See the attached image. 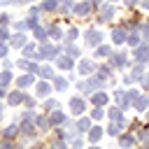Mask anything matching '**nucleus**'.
<instances>
[{"label":"nucleus","mask_w":149,"mask_h":149,"mask_svg":"<svg viewBox=\"0 0 149 149\" xmlns=\"http://www.w3.org/2000/svg\"><path fill=\"white\" fill-rule=\"evenodd\" d=\"M61 54V47H54V44H47V42H42V47H40V54L35 56V58H54V56H58Z\"/></svg>","instance_id":"1"},{"label":"nucleus","mask_w":149,"mask_h":149,"mask_svg":"<svg viewBox=\"0 0 149 149\" xmlns=\"http://www.w3.org/2000/svg\"><path fill=\"white\" fill-rule=\"evenodd\" d=\"M91 9H93V0H84V2H79V5L72 7V12H74L77 16H86Z\"/></svg>","instance_id":"2"},{"label":"nucleus","mask_w":149,"mask_h":149,"mask_svg":"<svg viewBox=\"0 0 149 149\" xmlns=\"http://www.w3.org/2000/svg\"><path fill=\"white\" fill-rule=\"evenodd\" d=\"M84 37H86V44H88V47H98V44L102 42V35H100L98 30H93V28H88Z\"/></svg>","instance_id":"3"},{"label":"nucleus","mask_w":149,"mask_h":149,"mask_svg":"<svg viewBox=\"0 0 149 149\" xmlns=\"http://www.w3.org/2000/svg\"><path fill=\"white\" fill-rule=\"evenodd\" d=\"M9 44H12L14 49H23V44H26V35H23V30H16V33L12 35Z\"/></svg>","instance_id":"4"},{"label":"nucleus","mask_w":149,"mask_h":149,"mask_svg":"<svg viewBox=\"0 0 149 149\" xmlns=\"http://www.w3.org/2000/svg\"><path fill=\"white\" fill-rule=\"evenodd\" d=\"M112 16H114V7L112 5H102L100 14H98V21H112Z\"/></svg>","instance_id":"5"},{"label":"nucleus","mask_w":149,"mask_h":149,"mask_svg":"<svg viewBox=\"0 0 149 149\" xmlns=\"http://www.w3.org/2000/svg\"><path fill=\"white\" fill-rule=\"evenodd\" d=\"M133 56H135V61H137V63L147 61V58H149V44H144V47H137Z\"/></svg>","instance_id":"6"},{"label":"nucleus","mask_w":149,"mask_h":149,"mask_svg":"<svg viewBox=\"0 0 149 149\" xmlns=\"http://www.w3.org/2000/svg\"><path fill=\"white\" fill-rule=\"evenodd\" d=\"M126 37H128V33H126L123 28H114V30H112V42L121 44V42H126Z\"/></svg>","instance_id":"7"},{"label":"nucleus","mask_w":149,"mask_h":149,"mask_svg":"<svg viewBox=\"0 0 149 149\" xmlns=\"http://www.w3.org/2000/svg\"><path fill=\"white\" fill-rule=\"evenodd\" d=\"M93 70H95V63H93V61H88V58H86V61H81V63H79V72H81V74H91Z\"/></svg>","instance_id":"8"},{"label":"nucleus","mask_w":149,"mask_h":149,"mask_svg":"<svg viewBox=\"0 0 149 149\" xmlns=\"http://www.w3.org/2000/svg\"><path fill=\"white\" fill-rule=\"evenodd\" d=\"M23 98H26V93H21V91H12V93L7 95L9 105H21V102H23Z\"/></svg>","instance_id":"9"},{"label":"nucleus","mask_w":149,"mask_h":149,"mask_svg":"<svg viewBox=\"0 0 149 149\" xmlns=\"http://www.w3.org/2000/svg\"><path fill=\"white\" fill-rule=\"evenodd\" d=\"M70 109H72L74 114H81V112H84V100H81V98H70Z\"/></svg>","instance_id":"10"},{"label":"nucleus","mask_w":149,"mask_h":149,"mask_svg":"<svg viewBox=\"0 0 149 149\" xmlns=\"http://www.w3.org/2000/svg\"><path fill=\"white\" fill-rule=\"evenodd\" d=\"M30 84H33V72L21 74V77L16 79V86H19V88H26V86H30Z\"/></svg>","instance_id":"11"},{"label":"nucleus","mask_w":149,"mask_h":149,"mask_svg":"<svg viewBox=\"0 0 149 149\" xmlns=\"http://www.w3.org/2000/svg\"><path fill=\"white\" fill-rule=\"evenodd\" d=\"M49 121H51V126H63V123H65V116H63V114L58 112V107H56V112H51Z\"/></svg>","instance_id":"12"},{"label":"nucleus","mask_w":149,"mask_h":149,"mask_svg":"<svg viewBox=\"0 0 149 149\" xmlns=\"http://www.w3.org/2000/svg\"><path fill=\"white\" fill-rule=\"evenodd\" d=\"M56 65H58L61 70H70V68H72V56H61V58L56 61Z\"/></svg>","instance_id":"13"},{"label":"nucleus","mask_w":149,"mask_h":149,"mask_svg":"<svg viewBox=\"0 0 149 149\" xmlns=\"http://www.w3.org/2000/svg\"><path fill=\"white\" fill-rule=\"evenodd\" d=\"M112 65H114V68H123V65H126V54H121V51L114 54V56H112Z\"/></svg>","instance_id":"14"},{"label":"nucleus","mask_w":149,"mask_h":149,"mask_svg":"<svg viewBox=\"0 0 149 149\" xmlns=\"http://www.w3.org/2000/svg\"><path fill=\"white\" fill-rule=\"evenodd\" d=\"M121 130H123V121H114V123H109V128H107L109 135H121Z\"/></svg>","instance_id":"15"},{"label":"nucleus","mask_w":149,"mask_h":149,"mask_svg":"<svg viewBox=\"0 0 149 149\" xmlns=\"http://www.w3.org/2000/svg\"><path fill=\"white\" fill-rule=\"evenodd\" d=\"M100 135H102V128H100V126L88 128V140H91V142H98V140H100Z\"/></svg>","instance_id":"16"},{"label":"nucleus","mask_w":149,"mask_h":149,"mask_svg":"<svg viewBox=\"0 0 149 149\" xmlns=\"http://www.w3.org/2000/svg\"><path fill=\"white\" fill-rule=\"evenodd\" d=\"M40 9H44V12H56V9H58V0H44Z\"/></svg>","instance_id":"17"},{"label":"nucleus","mask_w":149,"mask_h":149,"mask_svg":"<svg viewBox=\"0 0 149 149\" xmlns=\"http://www.w3.org/2000/svg\"><path fill=\"white\" fill-rule=\"evenodd\" d=\"M49 91H51V86H49L47 81H40V84H37V95H40V98L49 95Z\"/></svg>","instance_id":"18"},{"label":"nucleus","mask_w":149,"mask_h":149,"mask_svg":"<svg viewBox=\"0 0 149 149\" xmlns=\"http://www.w3.org/2000/svg\"><path fill=\"white\" fill-rule=\"evenodd\" d=\"M33 35H35V40H40V42H47V33H44V28H40V26L33 28Z\"/></svg>","instance_id":"19"},{"label":"nucleus","mask_w":149,"mask_h":149,"mask_svg":"<svg viewBox=\"0 0 149 149\" xmlns=\"http://www.w3.org/2000/svg\"><path fill=\"white\" fill-rule=\"evenodd\" d=\"M126 42H128L130 47H137V42H140V35H137L135 30H130V33H128V37H126Z\"/></svg>","instance_id":"20"},{"label":"nucleus","mask_w":149,"mask_h":149,"mask_svg":"<svg viewBox=\"0 0 149 149\" xmlns=\"http://www.w3.org/2000/svg\"><path fill=\"white\" fill-rule=\"evenodd\" d=\"M147 100H149V98H147V95H142V98H140V95H137V100H135V102H133V105H135V107H137V109H140V112H142V109H147V105H149V102H147Z\"/></svg>","instance_id":"21"},{"label":"nucleus","mask_w":149,"mask_h":149,"mask_svg":"<svg viewBox=\"0 0 149 149\" xmlns=\"http://www.w3.org/2000/svg\"><path fill=\"white\" fill-rule=\"evenodd\" d=\"M77 128H79V133H88L91 121H88V119H79V121H77Z\"/></svg>","instance_id":"22"},{"label":"nucleus","mask_w":149,"mask_h":149,"mask_svg":"<svg viewBox=\"0 0 149 149\" xmlns=\"http://www.w3.org/2000/svg\"><path fill=\"white\" fill-rule=\"evenodd\" d=\"M16 133H19V126H7V128L2 130V137H7V140H9V137H14Z\"/></svg>","instance_id":"23"},{"label":"nucleus","mask_w":149,"mask_h":149,"mask_svg":"<svg viewBox=\"0 0 149 149\" xmlns=\"http://www.w3.org/2000/svg\"><path fill=\"white\" fill-rule=\"evenodd\" d=\"M119 142H121L123 147H130V144H135V137L126 133V135H119Z\"/></svg>","instance_id":"24"},{"label":"nucleus","mask_w":149,"mask_h":149,"mask_svg":"<svg viewBox=\"0 0 149 149\" xmlns=\"http://www.w3.org/2000/svg\"><path fill=\"white\" fill-rule=\"evenodd\" d=\"M49 37H54L56 42H58V40H63V33H61V28H56V26H51V28H49Z\"/></svg>","instance_id":"25"},{"label":"nucleus","mask_w":149,"mask_h":149,"mask_svg":"<svg viewBox=\"0 0 149 149\" xmlns=\"http://www.w3.org/2000/svg\"><path fill=\"white\" fill-rule=\"evenodd\" d=\"M109 121H123V119H121V109H119V107H112V109H109Z\"/></svg>","instance_id":"26"},{"label":"nucleus","mask_w":149,"mask_h":149,"mask_svg":"<svg viewBox=\"0 0 149 149\" xmlns=\"http://www.w3.org/2000/svg\"><path fill=\"white\" fill-rule=\"evenodd\" d=\"M23 56L26 58H35V47L33 44H23Z\"/></svg>","instance_id":"27"},{"label":"nucleus","mask_w":149,"mask_h":149,"mask_svg":"<svg viewBox=\"0 0 149 149\" xmlns=\"http://www.w3.org/2000/svg\"><path fill=\"white\" fill-rule=\"evenodd\" d=\"M109 72H112V65H102V68L98 70V77H100V79H107Z\"/></svg>","instance_id":"28"},{"label":"nucleus","mask_w":149,"mask_h":149,"mask_svg":"<svg viewBox=\"0 0 149 149\" xmlns=\"http://www.w3.org/2000/svg\"><path fill=\"white\" fill-rule=\"evenodd\" d=\"M40 74H42V79H51L54 77V70L49 65H44V68H40Z\"/></svg>","instance_id":"29"},{"label":"nucleus","mask_w":149,"mask_h":149,"mask_svg":"<svg viewBox=\"0 0 149 149\" xmlns=\"http://www.w3.org/2000/svg\"><path fill=\"white\" fill-rule=\"evenodd\" d=\"M105 102H107L105 93H93V105H105Z\"/></svg>","instance_id":"30"},{"label":"nucleus","mask_w":149,"mask_h":149,"mask_svg":"<svg viewBox=\"0 0 149 149\" xmlns=\"http://www.w3.org/2000/svg\"><path fill=\"white\" fill-rule=\"evenodd\" d=\"M102 114H105V112H102V105H95V107H93V112H91V119H95V121H98V119H102Z\"/></svg>","instance_id":"31"},{"label":"nucleus","mask_w":149,"mask_h":149,"mask_svg":"<svg viewBox=\"0 0 149 149\" xmlns=\"http://www.w3.org/2000/svg\"><path fill=\"white\" fill-rule=\"evenodd\" d=\"M9 81H12V72H9V70H5V72H0V84H2V86H7Z\"/></svg>","instance_id":"32"},{"label":"nucleus","mask_w":149,"mask_h":149,"mask_svg":"<svg viewBox=\"0 0 149 149\" xmlns=\"http://www.w3.org/2000/svg\"><path fill=\"white\" fill-rule=\"evenodd\" d=\"M109 54H112V49H109V47H100V44H98V51H95V56L105 58V56H109Z\"/></svg>","instance_id":"33"},{"label":"nucleus","mask_w":149,"mask_h":149,"mask_svg":"<svg viewBox=\"0 0 149 149\" xmlns=\"http://www.w3.org/2000/svg\"><path fill=\"white\" fill-rule=\"evenodd\" d=\"M54 86H56L58 91H65V88H68V81H65V79H61V77H56V81H54Z\"/></svg>","instance_id":"34"},{"label":"nucleus","mask_w":149,"mask_h":149,"mask_svg":"<svg viewBox=\"0 0 149 149\" xmlns=\"http://www.w3.org/2000/svg\"><path fill=\"white\" fill-rule=\"evenodd\" d=\"M74 37H79V30H77V28H70V30H68V42H72Z\"/></svg>","instance_id":"35"},{"label":"nucleus","mask_w":149,"mask_h":149,"mask_svg":"<svg viewBox=\"0 0 149 149\" xmlns=\"http://www.w3.org/2000/svg\"><path fill=\"white\" fill-rule=\"evenodd\" d=\"M16 65H19L21 70H28V65H30V61H28V58H21V61H16Z\"/></svg>","instance_id":"36"},{"label":"nucleus","mask_w":149,"mask_h":149,"mask_svg":"<svg viewBox=\"0 0 149 149\" xmlns=\"http://www.w3.org/2000/svg\"><path fill=\"white\" fill-rule=\"evenodd\" d=\"M14 28H16V30H26V28H28V21H16Z\"/></svg>","instance_id":"37"},{"label":"nucleus","mask_w":149,"mask_h":149,"mask_svg":"<svg viewBox=\"0 0 149 149\" xmlns=\"http://www.w3.org/2000/svg\"><path fill=\"white\" fill-rule=\"evenodd\" d=\"M44 107H47V109H56V107H58V102H56V100H47V102H44Z\"/></svg>","instance_id":"38"},{"label":"nucleus","mask_w":149,"mask_h":149,"mask_svg":"<svg viewBox=\"0 0 149 149\" xmlns=\"http://www.w3.org/2000/svg\"><path fill=\"white\" fill-rule=\"evenodd\" d=\"M140 140H142V142H149V128H144V130L140 133Z\"/></svg>","instance_id":"39"},{"label":"nucleus","mask_w":149,"mask_h":149,"mask_svg":"<svg viewBox=\"0 0 149 149\" xmlns=\"http://www.w3.org/2000/svg\"><path fill=\"white\" fill-rule=\"evenodd\" d=\"M9 19H12L9 14H0V26H7V23H9Z\"/></svg>","instance_id":"40"},{"label":"nucleus","mask_w":149,"mask_h":149,"mask_svg":"<svg viewBox=\"0 0 149 149\" xmlns=\"http://www.w3.org/2000/svg\"><path fill=\"white\" fill-rule=\"evenodd\" d=\"M28 2H30V0H9V5H16V7H19V5H28Z\"/></svg>","instance_id":"41"},{"label":"nucleus","mask_w":149,"mask_h":149,"mask_svg":"<svg viewBox=\"0 0 149 149\" xmlns=\"http://www.w3.org/2000/svg\"><path fill=\"white\" fill-rule=\"evenodd\" d=\"M7 56V44H0V58Z\"/></svg>","instance_id":"42"},{"label":"nucleus","mask_w":149,"mask_h":149,"mask_svg":"<svg viewBox=\"0 0 149 149\" xmlns=\"http://www.w3.org/2000/svg\"><path fill=\"white\" fill-rule=\"evenodd\" d=\"M5 95H7V88H5L2 84H0V98H5Z\"/></svg>","instance_id":"43"},{"label":"nucleus","mask_w":149,"mask_h":149,"mask_svg":"<svg viewBox=\"0 0 149 149\" xmlns=\"http://www.w3.org/2000/svg\"><path fill=\"white\" fill-rule=\"evenodd\" d=\"M142 84H144V88H149V77H144V79H142Z\"/></svg>","instance_id":"44"},{"label":"nucleus","mask_w":149,"mask_h":149,"mask_svg":"<svg viewBox=\"0 0 149 149\" xmlns=\"http://www.w3.org/2000/svg\"><path fill=\"white\" fill-rule=\"evenodd\" d=\"M123 2H126V5H128V7H133V5H135V2H137V0H123Z\"/></svg>","instance_id":"45"},{"label":"nucleus","mask_w":149,"mask_h":149,"mask_svg":"<svg viewBox=\"0 0 149 149\" xmlns=\"http://www.w3.org/2000/svg\"><path fill=\"white\" fill-rule=\"evenodd\" d=\"M144 7H147V9H149V0H144Z\"/></svg>","instance_id":"46"},{"label":"nucleus","mask_w":149,"mask_h":149,"mask_svg":"<svg viewBox=\"0 0 149 149\" xmlns=\"http://www.w3.org/2000/svg\"><path fill=\"white\" fill-rule=\"evenodd\" d=\"M0 119H2V105H0Z\"/></svg>","instance_id":"47"},{"label":"nucleus","mask_w":149,"mask_h":149,"mask_svg":"<svg viewBox=\"0 0 149 149\" xmlns=\"http://www.w3.org/2000/svg\"><path fill=\"white\" fill-rule=\"evenodd\" d=\"M147 116H149V105H147Z\"/></svg>","instance_id":"48"},{"label":"nucleus","mask_w":149,"mask_h":149,"mask_svg":"<svg viewBox=\"0 0 149 149\" xmlns=\"http://www.w3.org/2000/svg\"><path fill=\"white\" fill-rule=\"evenodd\" d=\"M112 2H114V0H112Z\"/></svg>","instance_id":"49"}]
</instances>
